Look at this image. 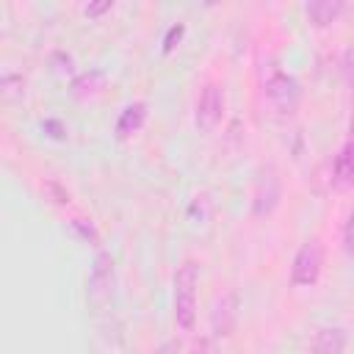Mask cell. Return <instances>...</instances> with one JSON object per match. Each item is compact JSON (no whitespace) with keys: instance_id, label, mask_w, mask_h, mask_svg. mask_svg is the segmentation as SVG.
Here are the masks:
<instances>
[{"instance_id":"cell-1","label":"cell","mask_w":354,"mask_h":354,"mask_svg":"<svg viewBox=\"0 0 354 354\" xmlns=\"http://www.w3.org/2000/svg\"><path fill=\"white\" fill-rule=\"evenodd\" d=\"M196 285L199 266L194 260H183L174 271V324L183 332H191L196 324Z\"/></svg>"},{"instance_id":"cell-2","label":"cell","mask_w":354,"mask_h":354,"mask_svg":"<svg viewBox=\"0 0 354 354\" xmlns=\"http://www.w3.org/2000/svg\"><path fill=\"white\" fill-rule=\"evenodd\" d=\"M279 199H282V177L274 163H263L254 171V183H252V199H249L252 216L257 218L271 216L279 207Z\"/></svg>"},{"instance_id":"cell-3","label":"cell","mask_w":354,"mask_h":354,"mask_svg":"<svg viewBox=\"0 0 354 354\" xmlns=\"http://www.w3.org/2000/svg\"><path fill=\"white\" fill-rule=\"evenodd\" d=\"M266 100L279 116H293L301 105V83L288 72H271L266 77Z\"/></svg>"},{"instance_id":"cell-4","label":"cell","mask_w":354,"mask_h":354,"mask_svg":"<svg viewBox=\"0 0 354 354\" xmlns=\"http://www.w3.org/2000/svg\"><path fill=\"white\" fill-rule=\"evenodd\" d=\"M321 271H324V246L321 241H304L293 260H290V285L296 288H313L318 279H321Z\"/></svg>"},{"instance_id":"cell-5","label":"cell","mask_w":354,"mask_h":354,"mask_svg":"<svg viewBox=\"0 0 354 354\" xmlns=\"http://www.w3.org/2000/svg\"><path fill=\"white\" fill-rule=\"evenodd\" d=\"M227 111V94L221 83H205L199 97H196V108H194V124L199 133H213Z\"/></svg>"},{"instance_id":"cell-6","label":"cell","mask_w":354,"mask_h":354,"mask_svg":"<svg viewBox=\"0 0 354 354\" xmlns=\"http://www.w3.org/2000/svg\"><path fill=\"white\" fill-rule=\"evenodd\" d=\"M111 290H113V260H111V254L100 252L94 257V266H91L88 296L94 304H105L111 299Z\"/></svg>"},{"instance_id":"cell-7","label":"cell","mask_w":354,"mask_h":354,"mask_svg":"<svg viewBox=\"0 0 354 354\" xmlns=\"http://www.w3.org/2000/svg\"><path fill=\"white\" fill-rule=\"evenodd\" d=\"M332 185L335 188L354 185V138H348V136L332 160Z\"/></svg>"},{"instance_id":"cell-8","label":"cell","mask_w":354,"mask_h":354,"mask_svg":"<svg viewBox=\"0 0 354 354\" xmlns=\"http://www.w3.org/2000/svg\"><path fill=\"white\" fill-rule=\"evenodd\" d=\"M348 335L343 326H321L307 348V354H343Z\"/></svg>"},{"instance_id":"cell-9","label":"cell","mask_w":354,"mask_h":354,"mask_svg":"<svg viewBox=\"0 0 354 354\" xmlns=\"http://www.w3.org/2000/svg\"><path fill=\"white\" fill-rule=\"evenodd\" d=\"M144 122H147V102L144 100H136V102L124 105L122 113H119V119H116V138L119 141L133 138L144 127Z\"/></svg>"},{"instance_id":"cell-10","label":"cell","mask_w":354,"mask_h":354,"mask_svg":"<svg viewBox=\"0 0 354 354\" xmlns=\"http://www.w3.org/2000/svg\"><path fill=\"white\" fill-rule=\"evenodd\" d=\"M343 8H346V3L343 0H313V3H307V19H310V25H315V28H326V25H332L340 14H343Z\"/></svg>"},{"instance_id":"cell-11","label":"cell","mask_w":354,"mask_h":354,"mask_svg":"<svg viewBox=\"0 0 354 354\" xmlns=\"http://www.w3.org/2000/svg\"><path fill=\"white\" fill-rule=\"evenodd\" d=\"M232 321H235V296H221L216 310H213V329L216 335H230L232 329Z\"/></svg>"},{"instance_id":"cell-12","label":"cell","mask_w":354,"mask_h":354,"mask_svg":"<svg viewBox=\"0 0 354 354\" xmlns=\"http://www.w3.org/2000/svg\"><path fill=\"white\" fill-rule=\"evenodd\" d=\"M0 94L6 102H17L25 97V77L14 69H6L3 77H0Z\"/></svg>"},{"instance_id":"cell-13","label":"cell","mask_w":354,"mask_h":354,"mask_svg":"<svg viewBox=\"0 0 354 354\" xmlns=\"http://www.w3.org/2000/svg\"><path fill=\"white\" fill-rule=\"evenodd\" d=\"M102 80H105V75H102L100 69H88V72H83L80 77H75V83H72V94H75V97L94 94V91L102 86Z\"/></svg>"},{"instance_id":"cell-14","label":"cell","mask_w":354,"mask_h":354,"mask_svg":"<svg viewBox=\"0 0 354 354\" xmlns=\"http://www.w3.org/2000/svg\"><path fill=\"white\" fill-rule=\"evenodd\" d=\"M343 249H346V254L354 257V205H351V210L346 216V224H343Z\"/></svg>"},{"instance_id":"cell-15","label":"cell","mask_w":354,"mask_h":354,"mask_svg":"<svg viewBox=\"0 0 354 354\" xmlns=\"http://www.w3.org/2000/svg\"><path fill=\"white\" fill-rule=\"evenodd\" d=\"M183 33H185V25H183V22H180V25H171V28H169V33L163 36V53H171V50L180 44Z\"/></svg>"},{"instance_id":"cell-16","label":"cell","mask_w":354,"mask_h":354,"mask_svg":"<svg viewBox=\"0 0 354 354\" xmlns=\"http://www.w3.org/2000/svg\"><path fill=\"white\" fill-rule=\"evenodd\" d=\"M343 77H346V83L351 86V91H354V41L346 47V53H343Z\"/></svg>"},{"instance_id":"cell-17","label":"cell","mask_w":354,"mask_h":354,"mask_svg":"<svg viewBox=\"0 0 354 354\" xmlns=\"http://www.w3.org/2000/svg\"><path fill=\"white\" fill-rule=\"evenodd\" d=\"M191 354H218V348H216V340H213V337H199V340L194 343Z\"/></svg>"},{"instance_id":"cell-18","label":"cell","mask_w":354,"mask_h":354,"mask_svg":"<svg viewBox=\"0 0 354 354\" xmlns=\"http://www.w3.org/2000/svg\"><path fill=\"white\" fill-rule=\"evenodd\" d=\"M111 8H113V3L111 0H102V3H88L83 11H86V17H100V14L111 11Z\"/></svg>"},{"instance_id":"cell-19","label":"cell","mask_w":354,"mask_h":354,"mask_svg":"<svg viewBox=\"0 0 354 354\" xmlns=\"http://www.w3.org/2000/svg\"><path fill=\"white\" fill-rule=\"evenodd\" d=\"M348 138H354V105H351V119H348Z\"/></svg>"},{"instance_id":"cell-20","label":"cell","mask_w":354,"mask_h":354,"mask_svg":"<svg viewBox=\"0 0 354 354\" xmlns=\"http://www.w3.org/2000/svg\"><path fill=\"white\" fill-rule=\"evenodd\" d=\"M160 354H166V348H163V351H160Z\"/></svg>"}]
</instances>
